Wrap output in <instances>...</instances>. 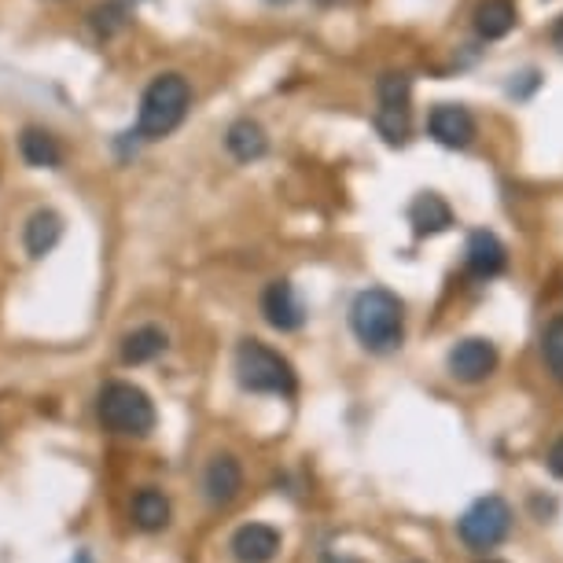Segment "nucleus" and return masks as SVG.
Wrapping results in <instances>:
<instances>
[{
	"mask_svg": "<svg viewBox=\"0 0 563 563\" xmlns=\"http://www.w3.org/2000/svg\"><path fill=\"white\" fill-rule=\"evenodd\" d=\"M545 361H549V372L563 384V317H556L549 328H545Z\"/></svg>",
	"mask_w": 563,
	"mask_h": 563,
	"instance_id": "obj_21",
	"label": "nucleus"
},
{
	"mask_svg": "<svg viewBox=\"0 0 563 563\" xmlns=\"http://www.w3.org/2000/svg\"><path fill=\"white\" fill-rule=\"evenodd\" d=\"M552 45L563 52V15L556 19V26H552Z\"/></svg>",
	"mask_w": 563,
	"mask_h": 563,
	"instance_id": "obj_24",
	"label": "nucleus"
},
{
	"mask_svg": "<svg viewBox=\"0 0 563 563\" xmlns=\"http://www.w3.org/2000/svg\"><path fill=\"white\" fill-rule=\"evenodd\" d=\"M19 152H23L26 163L37 169L63 166V144L48 130H41V125H26L23 136H19Z\"/></svg>",
	"mask_w": 563,
	"mask_h": 563,
	"instance_id": "obj_17",
	"label": "nucleus"
},
{
	"mask_svg": "<svg viewBox=\"0 0 563 563\" xmlns=\"http://www.w3.org/2000/svg\"><path fill=\"white\" fill-rule=\"evenodd\" d=\"M376 92H379V108H401V111H409V100H412L409 74H398V70L379 74Z\"/></svg>",
	"mask_w": 563,
	"mask_h": 563,
	"instance_id": "obj_19",
	"label": "nucleus"
},
{
	"mask_svg": "<svg viewBox=\"0 0 563 563\" xmlns=\"http://www.w3.org/2000/svg\"><path fill=\"white\" fill-rule=\"evenodd\" d=\"M97 417L111 434H125V439H141L155 428V406L136 384L125 379H111L97 395Z\"/></svg>",
	"mask_w": 563,
	"mask_h": 563,
	"instance_id": "obj_4",
	"label": "nucleus"
},
{
	"mask_svg": "<svg viewBox=\"0 0 563 563\" xmlns=\"http://www.w3.org/2000/svg\"><path fill=\"white\" fill-rule=\"evenodd\" d=\"M262 317L269 321L276 332H299L306 324V306L295 295L291 280H273L262 291Z\"/></svg>",
	"mask_w": 563,
	"mask_h": 563,
	"instance_id": "obj_7",
	"label": "nucleus"
},
{
	"mask_svg": "<svg viewBox=\"0 0 563 563\" xmlns=\"http://www.w3.org/2000/svg\"><path fill=\"white\" fill-rule=\"evenodd\" d=\"M321 563H361V560H350V556H335V552H328V556H321Z\"/></svg>",
	"mask_w": 563,
	"mask_h": 563,
	"instance_id": "obj_25",
	"label": "nucleus"
},
{
	"mask_svg": "<svg viewBox=\"0 0 563 563\" xmlns=\"http://www.w3.org/2000/svg\"><path fill=\"white\" fill-rule=\"evenodd\" d=\"M350 328H354L357 343L372 354H390L406 339V306L395 291L368 288L350 306Z\"/></svg>",
	"mask_w": 563,
	"mask_h": 563,
	"instance_id": "obj_1",
	"label": "nucleus"
},
{
	"mask_svg": "<svg viewBox=\"0 0 563 563\" xmlns=\"http://www.w3.org/2000/svg\"><path fill=\"white\" fill-rule=\"evenodd\" d=\"M59 236H63V218L56 210H37V214H30L26 229H23L26 254L30 258H45V254L56 251Z\"/></svg>",
	"mask_w": 563,
	"mask_h": 563,
	"instance_id": "obj_16",
	"label": "nucleus"
},
{
	"mask_svg": "<svg viewBox=\"0 0 563 563\" xmlns=\"http://www.w3.org/2000/svg\"><path fill=\"white\" fill-rule=\"evenodd\" d=\"M428 133L442 147H467L475 141V119L461 103H439L428 114Z\"/></svg>",
	"mask_w": 563,
	"mask_h": 563,
	"instance_id": "obj_9",
	"label": "nucleus"
},
{
	"mask_svg": "<svg viewBox=\"0 0 563 563\" xmlns=\"http://www.w3.org/2000/svg\"><path fill=\"white\" fill-rule=\"evenodd\" d=\"M92 23H97L100 34H114V30L125 23V8H114V4L97 8V12H92Z\"/></svg>",
	"mask_w": 563,
	"mask_h": 563,
	"instance_id": "obj_22",
	"label": "nucleus"
},
{
	"mask_svg": "<svg viewBox=\"0 0 563 563\" xmlns=\"http://www.w3.org/2000/svg\"><path fill=\"white\" fill-rule=\"evenodd\" d=\"M166 350V332L158 324H141L122 339V361L125 365H147Z\"/></svg>",
	"mask_w": 563,
	"mask_h": 563,
	"instance_id": "obj_18",
	"label": "nucleus"
},
{
	"mask_svg": "<svg viewBox=\"0 0 563 563\" xmlns=\"http://www.w3.org/2000/svg\"><path fill=\"white\" fill-rule=\"evenodd\" d=\"M549 472L563 479V439L552 442V450H549Z\"/></svg>",
	"mask_w": 563,
	"mask_h": 563,
	"instance_id": "obj_23",
	"label": "nucleus"
},
{
	"mask_svg": "<svg viewBox=\"0 0 563 563\" xmlns=\"http://www.w3.org/2000/svg\"><path fill=\"white\" fill-rule=\"evenodd\" d=\"M479 563H505V560H479Z\"/></svg>",
	"mask_w": 563,
	"mask_h": 563,
	"instance_id": "obj_28",
	"label": "nucleus"
},
{
	"mask_svg": "<svg viewBox=\"0 0 563 563\" xmlns=\"http://www.w3.org/2000/svg\"><path fill=\"white\" fill-rule=\"evenodd\" d=\"M130 516H133L136 530H144V534H158V530L169 527V516H174V508H169V497L163 490H155V486H144V490L133 497Z\"/></svg>",
	"mask_w": 563,
	"mask_h": 563,
	"instance_id": "obj_14",
	"label": "nucleus"
},
{
	"mask_svg": "<svg viewBox=\"0 0 563 563\" xmlns=\"http://www.w3.org/2000/svg\"><path fill=\"white\" fill-rule=\"evenodd\" d=\"M324 8H332V4H343V0H321Z\"/></svg>",
	"mask_w": 563,
	"mask_h": 563,
	"instance_id": "obj_26",
	"label": "nucleus"
},
{
	"mask_svg": "<svg viewBox=\"0 0 563 563\" xmlns=\"http://www.w3.org/2000/svg\"><path fill=\"white\" fill-rule=\"evenodd\" d=\"M456 530H461V541L472 552H490L501 545L508 538V530H512V508H508L505 497L486 494L461 516Z\"/></svg>",
	"mask_w": 563,
	"mask_h": 563,
	"instance_id": "obj_5",
	"label": "nucleus"
},
{
	"mask_svg": "<svg viewBox=\"0 0 563 563\" xmlns=\"http://www.w3.org/2000/svg\"><path fill=\"white\" fill-rule=\"evenodd\" d=\"M409 225H412L417 236H439V232H445V229L453 225V210H450V203H445L442 196L423 192V196L412 199Z\"/></svg>",
	"mask_w": 563,
	"mask_h": 563,
	"instance_id": "obj_13",
	"label": "nucleus"
},
{
	"mask_svg": "<svg viewBox=\"0 0 563 563\" xmlns=\"http://www.w3.org/2000/svg\"><path fill=\"white\" fill-rule=\"evenodd\" d=\"M464 258H467V273L475 276V280H494V276H501L508 269V251L505 243L494 236V232H472L467 236V247H464Z\"/></svg>",
	"mask_w": 563,
	"mask_h": 563,
	"instance_id": "obj_11",
	"label": "nucleus"
},
{
	"mask_svg": "<svg viewBox=\"0 0 563 563\" xmlns=\"http://www.w3.org/2000/svg\"><path fill=\"white\" fill-rule=\"evenodd\" d=\"M475 34L486 41H501L516 26V0H479L475 4Z\"/></svg>",
	"mask_w": 563,
	"mask_h": 563,
	"instance_id": "obj_15",
	"label": "nucleus"
},
{
	"mask_svg": "<svg viewBox=\"0 0 563 563\" xmlns=\"http://www.w3.org/2000/svg\"><path fill=\"white\" fill-rule=\"evenodd\" d=\"M225 147L236 163H258V158L269 152V136H265L262 122L254 119H236L225 130Z\"/></svg>",
	"mask_w": 563,
	"mask_h": 563,
	"instance_id": "obj_12",
	"label": "nucleus"
},
{
	"mask_svg": "<svg viewBox=\"0 0 563 563\" xmlns=\"http://www.w3.org/2000/svg\"><path fill=\"white\" fill-rule=\"evenodd\" d=\"M376 130L387 144H406L409 141V111L401 108H379L376 111Z\"/></svg>",
	"mask_w": 563,
	"mask_h": 563,
	"instance_id": "obj_20",
	"label": "nucleus"
},
{
	"mask_svg": "<svg viewBox=\"0 0 563 563\" xmlns=\"http://www.w3.org/2000/svg\"><path fill=\"white\" fill-rule=\"evenodd\" d=\"M236 563H273L280 552V530L269 523H243L229 541Z\"/></svg>",
	"mask_w": 563,
	"mask_h": 563,
	"instance_id": "obj_10",
	"label": "nucleus"
},
{
	"mask_svg": "<svg viewBox=\"0 0 563 563\" xmlns=\"http://www.w3.org/2000/svg\"><path fill=\"white\" fill-rule=\"evenodd\" d=\"M240 490H243V467H240L236 456H232V453L210 456V464H207V472H203L207 501L214 505V508H225V505L236 501Z\"/></svg>",
	"mask_w": 563,
	"mask_h": 563,
	"instance_id": "obj_8",
	"label": "nucleus"
},
{
	"mask_svg": "<svg viewBox=\"0 0 563 563\" xmlns=\"http://www.w3.org/2000/svg\"><path fill=\"white\" fill-rule=\"evenodd\" d=\"M445 365H450V376L461 379V384H483L497 368V346L490 339H461V343L450 350Z\"/></svg>",
	"mask_w": 563,
	"mask_h": 563,
	"instance_id": "obj_6",
	"label": "nucleus"
},
{
	"mask_svg": "<svg viewBox=\"0 0 563 563\" xmlns=\"http://www.w3.org/2000/svg\"><path fill=\"white\" fill-rule=\"evenodd\" d=\"M188 108H192V85L185 74L169 70L147 85L141 97V114H136V136L141 141H163L185 122Z\"/></svg>",
	"mask_w": 563,
	"mask_h": 563,
	"instance_id": "obj_2",
	"label": "nucleus"
},
{
	"mask_svg": "<svg viewBox=\"0 0 563 563\" xmlns=\"http://www.w3.org/2000/svg\"><path fill=\"white\" fill-rule=\"evenodd\" d=\"M236 379L243 390L251 395H280V398H295L299 390V379H295L291 361L280 354V350L258 343V339H243L236 350Z\"/></svg>",
	"mask_w": 563,
	"mask_h": 563,
	"instance_id": "obj_3",
	"label": "nucleus"
},
{
	"mask_svg": "<svg viewBox=\"0 0 563 563\" xmlns=\"http://www.w3.org/2000/svg\"><path fill=\"white\" fill-rule=\"evenodd\" d=\"M269 4H291V0H269Z\"/></svg>",
	"mask_w": 563,
	"mask_h": 563,
	"instance_id": "obj_27",
	"label": "nucleus"
}]
</instances>
